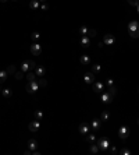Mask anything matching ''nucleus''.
<instances>
[{
	"instance_id": "1",
	"label": "nucleus",
	"mask_w": 139,
	"mask_h": 155,
	"mask_svg": "<svg viewBox=\"0 0 139 155\" xmlns=\"http://www.w3.org/2000/svg\"><path fill=\"white\" fill-rule=\"evenodd\" d=\"M128 31L132 38H138L139 36V23L138 21H131L128 25Z\"/></svg>"
},
{
	"instance_id": "2",
	"label": "nucleus",
	"mask_w": 139,
	"mask_h": 155,
	"mask_svg": "<svg viewBox=\"0 0 139 155\" xmlns=\"http://www.w3.org/2000/svg\"><path fill=\"white\" fill-rule=\"evenodd\" d=\"M31 53L33 56H39L40 53H42V46L39 45V43H33L31 45Z\"/></svg>"
},
{
	"instance_id": "3",
	"label": "nucleus",
	"mask_w": 139,
	"mask_h": 155,
	"mask_svg": "<svg viewBox=\"0 0 139 155\" xmlns=\"http://www.w3.org/2000/svg\"><path fill=\"white\" fill-rule=\"evenodd\" d=\"M38 88H39V85L36 84V80H35V81H29V83H28L27 90H28L29 94H32V92H36V91H38Z\"/></svg>"
},
{
	"instance_id": "4",
	"label": "nucleus",
	"mask_w": 139,
	"mask_h": 155,
	"mask_svg": "<svg viewBox=\"0 0 139 155\" xmlns=\"http://www.w3.org/2000/svg\"><path fill=\"white\" fill-rule=\"evenodd\" d=\"M118 134H120V138H127L128 137V134H129V130H128V127H125V126H121L120 127V130H118Z\"/></svg>"
},
{
	"instance_id": "5",
	"label": "nucleus",
	"mask_w": 139,
	"mask_h": 155,
	"mask_svg": "<svg viewBox=\"0 0 139 155\" xmlns=\"http://www.w3.org/2000/svg\"><path fill=\"white\" fill-rule=\"evenodd\" d=\"M97 145H99L100 150H107L108 148V140L106 137H102L99 140V143H97Z\"/></svg>"
},
{
	"instance_id": "6",
	"label": "nucleus",
	"mask_w": 139,
	"mask_h": 155,
	"mask_svg": "<svg viewBox=\"0 0 139 155\" xmlns=\"http://www.w3.org/2000/svg\"><path fill=\"white\" fill-rule=\"evenodd\" d=\"M89 131H91V126H89V124L82 123L81 126H79V133H81V134L88 136V134H89Z\"/></svg>"
},
{
	"instance_id": "7",
	"label": "nucleus",
	"mask_w": 139,
	"mask_h": 155,
	"mask_svg": "<svg viewBox=\"0 0 139 155\" xmlns=\"http://www.w3.org/2000/svg\"><path fill=\"white\" fill-rule=\"evenodd\" d=\"M114 41H115V38H114L113 35H110V34H107V35L103 38V42L106 43V45H113V43H114Z\"/></svg>"
},
{
	"instance_id": "8",
	"label": "nucleus",
	"mask_w": 139,
	"mask_h": 155,
	"mask_svg": "<svg viewBox=\"0 0 139 155\" xmlns=\"http://www.w3.org/2000/svg\"><path fill=\"white\" fill-rule=\"evenodd\" d=\"M84 81L86 84H92L93 81H95V76H93V73H88V74H85Z\"/></svg>"
},
{
	"instance_id": "9",
	"label": "nucleus",
	"mask_w": 139,
	"mask_h": 155,
	"mask_svg": "<svg viewBox=\"0 0 139 155\" xmlns=\"http://www.w3.org/2000/svg\"><path fill=\"white\" fill-rule=\"evenodd\" d=\"M111 98H113V94H111V92H103V94H102V101L106 102V103L110 102Z\"/></svg>"
},
{
	"instance_id": "10",
	"label": "nucleus",
	"mask_w": 139,
	"mask_h": 155,
	"mask_svg": "<svg viewBox=\"0 0 139 155\" xmlns=\"http://www.w3.org/2000/svg\"><path fill=\"white\" fill-rule=\"evenodd\" d=\"M39 127H40V123H39V122H32V123H29V130L33 131V133L39 130Z\"/></svg>"
},
{
	"instance_id": "11",
	"label": "nucleus",
	"mask_w": 139,
	"mask_h": 155,
	"mask_svg": "<svg viewBox=\"0 0 139 155\" xmlns=\"http://www.w3.org/2000/svg\"><path fill=\"white\" fill-rule=\"evenodd\" d=\"M45 73H46V70H45V67H42V66H39V67H36V71H35V74L38 77H43L45 76Z\"/></svg>"
},
{
	"instance_id": "12",
	"label": "nucleus",
	"mask_w": 139,
	"mask_h": 155,
	"mask_svg": "<svg viewBox=\"0 0 139 155\" xmlns=\"http://www.w3.org/2000/svg\"><path fill=\"white\" fill-rule=\"evenodd\" d=\"M29 69H32V67H31V63H29V62H24V63H22V66H21V71H22V73H27Z\"/></svg>"
},
{
	"instance_id": "13",
	"label": "nucleus",
	"mask_w": 139,
	"mask_h": 155,
	"mask_svg": "<svg viewBox=\"0 0 139 155\" xmlns=\"http://www.w3.org/2000/svg\"><path fill=\"white\" fill-rule=\"evenodd\" d=\"M89 43H91V39H89V36L84 35V36L81 38V45H82V46H88Z\"/></svg>"
},
{
	"instance_id": "14",
	"label": "nucleus",
	"mask_w": 139,
	"mask_h": 155,
	"mask_svg": "<svg viewBox=\"0 0 139 155\" xmlns=\"http://www.w3.org/2000/svg\"><path fill=\"white\" fill-rule=\"evenodd\" d=\"M28 147H29V150H36V147H38L36 140H29V141H28Z\"/></svg>"
},
{
	"instance_id": "15",
	"label": "nucleus",
	"mask_w": 139,
	"mask_h": 155,
	"mask_svg": "<svg viewBox=\"0 0 139 155\" xmlns=\"http://www.w3.org/2000/svg\"><path fill=\"white\" fill-rule=\"evenodd\" d=\"M102 90H103V83H100V81L95 83V92H102Z\"/></svg>"
},
{
	"instance_id": "16",
	"label": "nucleus",
	"mask_w": 139,
	"mask_h": 155,
	"mask_svg": "<svg viewBox=\"0 0 139 155\" xmlns=\"http://www.w3.org/2000/svg\"><path fill=\"white\" fill-rule=\"evenodd\" d=\"M100 124H102V123H100L99 120H93V122H92V129H93V130H99V129H100Z\"/></svg>"
},
{
	"instance_id": "17",
	"label": "nucleus",
	"mask_w": 139,
	"mask_h": 155,
	"mask_svg": "<svg viewBox=\"0 0 139 155\" xmlns=\"http://www.w3.org/2000/svg\"><path fill=\"white\" fill-rule=\"evenodd\" d=\"M39 0H32L31 3H29V7H31V9H38V7H39Z\"/></svg>"
},
{
	"instance_id": "18",
	"label": "nucleus",
	"mask_w": 139,
	"mask_h": 155,
	"mask_svg": "<svg viewBox=\"0 0 139 155\" xmlns=\"http://www.w3.org/2000/svg\"><path fill=\"white\" fill-rule=\"evenodd\" d=\"M81 63L82 64H89V56L82 55V56H81Z\"/></svg>"
},
{
	"instance_id": "19",
	"label": "nucleus",
	"mask_w": 139,
	"mask_h": 155,
	"mask_svg": "<svg viewBox=\"0 0 139 155\" xmlns=\"http://www.w3.org/2000/svg\"><path fill=\"white\" fill-rule=\"evenodd\" d=\"M2 94H3V97L10 98V97H11V90H10V88H6V90L2 91Z\"/></svg>"
},
{
	"instance_id": "20",
	"label": "nucleus",
	"mask_w": 139,
	"mask_h": 155,
	"mask_svg": "<svg viewBox=\"0 0 139 155\" xmlns=\"http://www.w3.org/2000/svg\"><path fill=\"white\" fill-rule=\"evenodd\" d=\"M6 78H7V71H0V83L6 81Z\"/></svg>"
},
{
	"instance_id": "21",
	"label": "nucleus",
	"mask_w": 139,
	"mask_h": 155,
	"mask_svg": "<svg viewBox=\"0 0 139 155\" xmlns=\"http://www.w3.org/2000/svg\"><path fill=\"white\" fill-rule=\"evenodd\" d=\"M27 78H28V81H35L36 74H33V73H29V74L27 76Z\"/></svg>"
},
{
	"instance_id": "22",
	"label": "nucleus",
	"mask_w": 139,
	"mask_h": 155,
	"mask_svg": "<svg viewBox=\"0 0 139 155\" xmlns=\"http://www.w3.org/2000/svg\"><path fill=\"white\" fill-rule=\"evenodd\" d=\"M99 71H100V66L99 64H95L92 67V73H99Z\"/></svg>"
},
{
	"instance_id": "23",
	"label": "nucleus",
	"mask_w": 139,
	"mask_h": 155,
	"mask_svg": "<svg viewBox=\"0 0 139 155\" xmlns=\"http://www.w3.org/2000/svg\"><path fill=\"white\" fill-rule=\"evenodd\" d=\"M35 117H36V119H42V117H43V113L40 112V110H38V112H35Z\"/></svg>"
},
{
	"instance_id": "24",
	"label": "nucleus",
	"mask_w": 139,
	"mask_h": 155,
	"mask_svg": "<svg viewBox=\"0 0 139 155\" xmlns=\"http://www.w3.org/2000/svg\"><path fill=\"white\" fill-rule=\"evenodd\" d=\"M7 73H10V74H14V73H16V67H14V66H10L9 70H7Z\"/></svg>"
},
{
	"instance_id": "25",
	"label": "nucleus",
	"mask_w": 139,
	"mask_h": 155,
	"mask_svg": "<svg viewBox=\"0 0 139 155\" xmlns=\"http://www.w3.org/2000/svg\"><path fill=\"white\" fill-rule=\"evenodd\" d=\"M100 117H102V120H103V122H104V120H107V119H108V113H107V112H103Z\"/></svg>"
},
{
	"instance_id": "26",
	"label": "nucleus",
	"mask_w": 139,
	"mask_h": 155,
	"mask_svg": "<svg viewBox=\"0 0 139 155\" xmlns=\"http://www.w3.org/2000/svg\"><path fill=\"white\" fill-rule=\"evenodd\" d=\"M97 151H99V148H97V147H96V145H92V147H91V152H93V154H96V152H97Z\"/></svg>"
},
{
	"instance_id": "27",
	"label": "nucleus",
	"mask_w": 139,
	"mask_h": 155,
	"mask_svg": "<svg viewBox=\"0 0 139 155\" xmlns=\"http://www.w3.org/2000/svg\"><path fill=\"white\" fill-rule=\"evenodd\" d=\"M128 2H129V4H132V6H138L139 4L138 0H128Z\"/></svg>"
},
{
	"instance_id": "28",
	"label": "nucleus",
	"mask_w": 139,
	"mask_h": 155,
	"mask_svg": "<svg viewBox=\"0 0 139 155\" xmlns=\"http://www.w3.org/2000/svg\"><path fill=\"white\" fill-rule=\"evenodd\" d=\"M88 140H89V141H95V136H93V134H88Z\"/></svg>"
},
{
	"instance_id": "29",
	"label": "nucleus",
	"mask_w": 139,
	"mask_h": 155,
	"mask_svg": "<svg viewBox=\"0 0 139 155\" xmlns=\"http://www.w3.org/2000/svg\"><path fill=\"white\" fill-rule=\"evenodd\" d=\"M39 38V34H38V32H35V34H32V39L35 41V39H38Z\"/></svg>"
},
{
	"instance_id": "30",
	"label": "nucleus",
	"mask_w": 139,
	"mask_h": 155,
	"mask_svg": "<svg viewBox=\"0 0 139 155\" xmlns=\"http://www.w3.org/2000/svg\"><path fill=\"white\" fill-rule=\"evenodd\" d=\"M16 77H17V80H21L22 78V73H17Z\"/></svg>"
},
{
	"instance_id": "31",
	"label": "nucleus",
	"mask_w": 139,
	"mask_h": 155,
	"mask_svg": "<svg viewBox=\"0 0 139 155\" xmlns=\"http://www.w3.org/2000/svg\"><path fill=\"white\" fill-rule=\"evenodd\" d=\"M40 85H42V87H46V85H47V83H46L45 80H40Z\"/></svg>"
},
{
	"instance_id": "32",
	"label": "nucleus",
	"mask_w": 139,
	"mask_h": 155,
	"mask_svg": "<svg viewBox=\"0 0 139 155\" xmlns=\"http://www.w3.org/2000/svg\"><path fill=\"white\" fill-rule=\"evenodd\" d=\"M121 154H129L128 150H121Z\"/></svg>"
},
{
	"instance_id": "33",
	"label": "nucleus",
	"mask_w": 139,
	"mask_h": 155,
	"mask_svg": "<svg viewBox=\"0 0 139 155\" xmlns=\"http://www.w3.org/2000/svg\"><path fill=\"white\" fill-rule=\"evenodd\" d=\"M47 7H49V6H47V4H45V3H43V4H42V9H43V10H46V9H47Z\"/></svg>"
},
{
	"instance_id": "34",
	"label": "nucleus",
	"mask_w": 139,
	"mask_h": 155,
	"mask_svg": "<svg viewBox=\"0 0 139 155\" xmlns=\"http://www.w3.org/2000/svg\"><path fill=\"white\" fill-rule=\"evenodd\" d=\"M136 9H138V13H139V4H138V6H136Z\"/></svg>"
},
{
	"instance_id": "35",
	"label": "nucleus",
	"mask_w": 139,
	"mask_h": 155,
	"mask_svg": "<svg viewBox=\"0 0 139 155\" xmlns=\"http://www.w3.org/2000/svg\"><path fill=\"white\" fill-rule=\"evenodd\" d=\"M39 2H42V3H45V2H46V0H39Z\"/></svg>"
},
{
	"instance_id": "36",
	"label": "nucleus",
	"mask_w": 139,
	"mask_h": 155,
	"mask_svg": "<svg viewBox=\"0 0 139 155\" xmlns=\"http://www.w3.org/2000/svg\"><path fill=\"white\" fill-rule=\"evenodd\" d=\"M2 2H7V0H2Z\"/></svg>"
}]
</instances>
